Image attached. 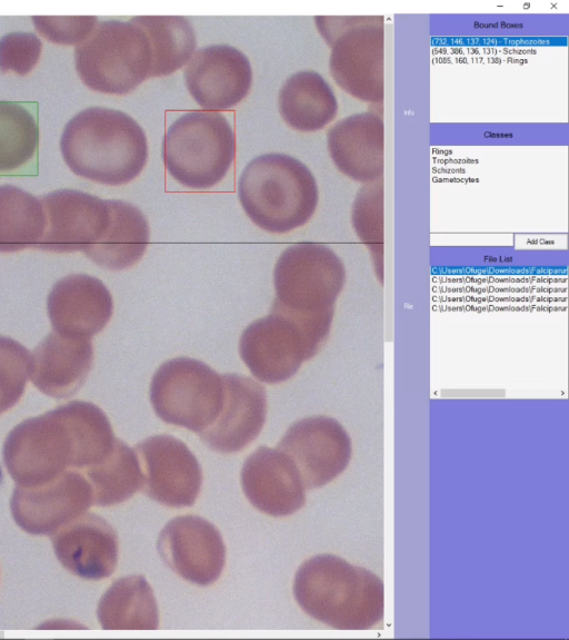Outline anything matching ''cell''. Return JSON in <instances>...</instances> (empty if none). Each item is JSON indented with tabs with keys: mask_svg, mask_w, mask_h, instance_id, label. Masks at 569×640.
Returning <instances> with one entry per match:
<instances>
[{
	"mask_svg": "<svg viewBox=\"0 0 569 640\" xmlns=\"http://www.w3.org/2000/svg\"><path fill=\"white\" fill-rule=\"evenodd\" d=\"M116 442L107 415L97 405L72 401L19 423L3 444V462L22 488L41 486L70 469L102 462Z\"/></svg>",
	"mask_w": 569,
	"mask_h": 640,
	"instance_id": "cell-1",
	"label": "cell"
},
{
	"mask_svg": "<svg viewBox=\"0 0 569 640\" xmlns=\"http://www.w3.org/2000/svg\"><path fill=\"white\" fill-rule=\"evenodd\" d=\"M60 150L70 170L91 181L120 186L132 181L148 160V139L128 114L89 107L66 125Z\"/></svg>",
	"mask_w": 569,
	"mask_h": 640,
	"instance_id": "cell-2",
	"label": "cell"
},
{
	"mask_svg": "<svg viewBox=\"0 0 569 640\" xmlns=\"http://www.w3.org/2000/svg\"><path fill=\"white\" fill-rule=\"evenodd\" d=\"M293 594L307 614L337 630H369L383 618L381 579L338 555L305 561L296 573Z\"/></svg>",
	"mask_w": 569,
	"mask_h": 640,
	"instance_id": "cell-3",
	"label": "cell"
},
{
	"mask_svg": "<svg viewBox=\"0 0 569 640\" xmlns=\"http://www.w3.org/2000/svg\"><path fill=\"white\" fill-rule=\"evenodd\" d=\"M345 282V265L332 249L313 243L291 245L274 266L271 311L290 316L325 344Z\"/></svg>",
	"mask_w": 569,
	"mask_h": 640,
	"instance_id": "cell-4",
	"label": "cell"
},
{
	"mask_svg": "<svg viewBox=\"0 0 569 640\" xmlns=\"http://www.w3.org/2000/svg\"><path fill=\"white\" fill-rule=\"evenodd\" d=\"M238 196L247 216L261 229L284 234L313 216L319 191L310 169L286 154L251 159L238 179Z\"/></svg>",
	"mask_w": 569,
	"mask_h": 640,
	"instance_id": "cell-5",
	"label": "cell"
},
{
	"mask_svg": "<svg viewBox=\"0 0 569 640\" xmlns=\"http://www.w3.org/2000/svg\"><path fill=\"white\" fill-rule=\"evenodd\" d=\"M236 155V137L228 119L216 111H189L167 129L162 158L180 185L208 189L219 184Z\"/></svg>",
	"mask_w": 569,
	"mask_h": 640,
	"instance_id": "cell-6",
	"label": "cell"
},
{
	"mask_svg": "<svg viewBox=\"0 0 569 640\" xmlns=\"http://www.w3.org/2000/svg\"><path fill=\"white\" fill-rule=\"evenodd\" d=\"M152 49L144 31L130 21L97 22L74 49L77 72L91 90L127 95L151 77Z\"/></svg>",
	"mask_w": 569,
	"mask_h": 640,
	"instance_id": "cell-7",
	"label": "cell"
},
{
	"mask_svg": "<svg viewBox=\"0 0 569 640\" xmlns=\"http://www.w3.org/2000/svg\"><path fill=\"white\" fill-rule=\"evenodd\" d=\"M150 401L162 421L199 434L222 410L223 378L198 360L172 358L156 371L150 384Z\"/></svg>",
	"mask_w": 569,
	"mask_h": 640,
	"instance_id": "cell-8",
	"label": "cell"
},
{
	"mask_svg": "<svg viewBox=\"0 0 569 640\" xmlns=\"http://www.w3.org/2000/svg\"><path fill=\"white\" fill-rule=\"evenodd\" d=\"M321 347L293 318L282 313L252 322L241 334V360L260 382L277 384L293 376Z\"/></svg>",
	"mask_w": 569,
	"mask_h": 640,
	"instance_id": "cell-9",
	"label": "cell"
},
{
	"mask_svg": "<svg viewBox=\"0 0 569 640\" xmlns=\"http://www.w3.org/2000/svg\"><path fill=\"white\" fill-rule=\"evenodd\" d=\"M329 69L335 82L355 99L383 100L382 17H360L330 45Z\"/></svg>",
	"mask_w": 569,
	"mask_h": 640,
	"instance_id": "cell-10",
	"label": "cell"
},
{
	"mask_svg": "<svg viewBox=\"0 0 569 640\" xmlns=\"http://www.w3.org/2000/svg\"><path fill=\"white\" fill-rule=\"evenodd\" d=\"M277 449L295 463L307 489L323 486L341 474L352 453L343 426L323 415L295 422Z\"/></svg>",
	"mask_w": 569,
	"mask_h": 640,
	"instance_id": "cell-11",
	"label": "cell"
},
{
	"mask_svg": "<svg viewBox=\"0 0 569 640\" xmlns=\"http://www.w3.org/2000/svg\"><path fill=\"white\" fill-rule=\"evenodd\" d=\"M142 474L141 490L171 508L191 506L200 492L202 472L189 447L167 435L150 436L136 445Z\"/></svg>",
	"mask_w": 569,
	"mask_h": 640,
	"instance_id": "cell-12",
	"label": "cell"
},
{
	"mask_svg": "<svg viewBox=\"0 0 569 640\" xmlns=\"http://www.w3.org/2000/svg\"><path fill=\"white\" fill-rule=\"evenodd\" d=\"M93 503L88 479L67 470L54 480L38 486H16L10 501L16 523L33 535H50L83 514Z\"/></svg>",
	"mask_w": 569,
	"mask_h": 640,
	"instance_id": "cell-13",
	"label": "cell"
},
{
	"mask_svg": "<svg viewBox=\"0 0 569 640\" xmlns=\"http://www.w3.org/2000/svg\"><path fill=\"white\" fill-rule=\"evenodd\" d=\"M183 76L189 93L207 111L236 107L248 96L252 85L249 59L229 45H211L196 50Z\"/></svg>",
	"mask_w": 569,
	"mask_h": 640,
	"instance_id": "cell-14",
	"label": "cell"
},
{
	"mask_svg": "<svg viewBox=\"0 0 569 640\" xmlns=\"http://www.w3.org/2000/svg\"><path fill=\"white\" fill-rule=\"evenodd\" d=\"M157 549L173 572L198 585L217 581L224 567L226 548L220 532L197 515L170 520L158 536Z\"/></svg>",
	"mask_w": 569,
	"mask_h": 640,
	"instance_id": "cell-15",
	"label": "cell"
},
{
	"mask_svg": "<svg viewBox=\"0 0 569 640\" xmlns=\"http://www.w3.org/2000/svg\"><path fill=\"white\" fill-rule=\"evenodd\" d=\"M40 200L46 227L36 249L83 253L102 237L108 227L107 200L94 195L64 188L51 191Z\"/></svg>",
	"mask_w": 569,
	"mask_h": 640,
	"instance_id": "cell-16",
	"label": "cell"
},
{
	"mask_svg": "<svg viewBox=\"0 0 569 640\" xmlns=\"http://www.w3.org/2000/svg\"><path fill=\"white\" fill-rule=\"evenodd\" d=\"M47 307L54 332L66 337L91 338L111 318L113 301L100 279L73 274L52 286Z\"/></svg>",
	"mask_w": 569,
	"mask_h": 640,
	"instance_id": "cell-17",
	"label": "cell"
},
{
	"mask_svg": "<svg viewBox=\"0 0 569 640\" xmlns=\"http://www.w3.org/2000/svg\"><path fill=\"white\" fill-rule=\"evenodd\" d=\"M249 502L271 516H287L302 508L306 488L295 463L278 449L258 447L241 470Z\"/></svg>",
	"mask_w": 569,
	"mask_h": 640,
	"instance_id": "cell-18",
	"label": "cell"
},
{
	"mask_svg": "<svg viewBox=\"0 0 569 640\" xmlns=\"http://www.w3.org/2000/svg\"><path fill=\"white\" fill-rule=\"evenodd\" d=\"M224 402L216 421L199 433L212 450L233 453L251 443L261 432L267 414L264 388L250 377L222 375Z\"/></svg>",
	"mask_w": 569,
	"mask_h": 640,
	"instance_id": "cell-19",
	"label": "cell"
},
{
	"mask_svg": "<svg viewBox=\"0 0 569 640\" xmlns=\"http://www.w3.org/2000/svg\"><path fill=\"white\" fill-rule=\"evenodd\" d=\"M60 563L86 580L110 577L118 562V536L103 518L83 513L58 529L51 539Z\"/></svg>",
	"mask_w": 569,
	"mask_h": 640,
	"instance_id": "cell-20",
	"label": "cell"
},
{
	"mask_svg": "<svg viewBox=\"0 0 569 640\" xmlns=\"http://www.w3.org/2000/svg\"><path fill=\"white\" fill-rule=\"evenodd\" d=\"M327 148L346 177L369 184L383 176L385 126L373 112H358L337 121L327 132Z\"/></svg>",
	"mask_w": 569,
	"mask_h": 640,
	"instance_id": "cell-21",
	"label": "cell"
},
{
	"mask_svg": "<svg viewBox=\"0 0 569 640\" xmlns=\"http://www.w3.org/2000/svg\"><path fill=\"white\" fill-rule=\"evenodd\" d=\"M92 361L90 338L66 337L53 331L31 354L30 380L43 394L66 398L83 385Z\"/></svg>",
	"mask_w": 569,
	"mask_h": 640,
	"instance_id": "cell-22",
	"label": "cell"
},
{
	"mask_svg": "<svg viewBox=\"0 0 569 640\" xmlns=\"http://www.w3.org/2000/svg\"><path fill=\"white\" fill-rule=\"evenodd\" d=\"M109 224L102 237L83 254L100 267L121 270L137 264L150 239L147 218L140 209L123 200H107Z\"/></svg>",
	"mask_w": 569,
	"mask_h": 640,
	"instance_id": "cell-23",
	"label": "cell"
},
{
	"mask_svg": "<svg viewBox=\"0 0 569 640\" xmlns=\"http://www.w3.org/2000/svg\"><path fill=\"white\" fill-rule=\"evenodd\" d=\"M278 107L283 121L301 132L323 129L338 112L332 88L313 70L298 71L284 81L279 90Z\"/></svg>",
	"mask_w": 569,
	"mask_h": 640,
	"instance_id": "cell-24",
	"label": "cell"
},
{
	"mask_svg": "<svg viewBox=\"0 0 569 640\" xmlns=\"http://www.w3.org/2000/svg\"><path fill=\"white\" fill-rule=\"evenodd\" d=\"M97 616L104 630H156L159 627L157 601L143 575L114 581L101 597Z\"/></svg>",
	"mask_w": 569,
	"mask_h": 640,
	"instance_id": "cell-25",
	"label": "cell"
},
{
	"mask_svg": "<svg viewBox=\"0 0 569 640\" xmlns=\"http://www.w3.org/2000/svg\"><path fill=\"white\" fill-rule=\"evenodd\" d=\"M130 22L141 28L150 42L153 58L151 77L176 72L196 51V33L186 17L138 16Z\"/></svg>",
	"mask_w": 569,
	"mask_h": 640,
	"instance_id": "cell-26",
	"label": "cell"
},
{
	"mask_svg": "<svg viewBox=\"0 0 569 640\" xmlns=\"http://www.w3.org/2000/svg\"><path fill=\"white\" fill-rule=\"evenodd\" d=\"M46 227L41 200L12 185L0 186V252L36 248Z\"/></svg>",
	"mask_w": 569,
	"mask_h": 640,
	"instance_id": "cell-27",
	"label": "cell"
},
{
	"mask_svg": "<svg viewBox=\"0 0 569 640\" xmlns=\"http://www.w3.org/2000/svg\"><path fill=\"white\" fill-rule=\"evenodd\" d=\"M83 472L92 488L93 503L98 505L121 503L141 490L142 474L136 451L118 439L102 462Z\"/></svg>",
	"mask_w": 569,
	"mask_h": 640,
	"instance_id": "cell-28",
	"label": "cell"
},
{
	"mask_svg": "<svg viewBox=\"0 0 569 640\" xmlns=\"http://www.w3.org/2000/svg\"><path fill=\"white\" fill-rule=\"evenodd\" d=\"M39 128L34 116L19 102L0 101V175L16 173L34 157Z\"/></svg>",
	"mask_w": 569,
	"mask_h": 640,
	"instance_id": "cell-29",
	"label": "cell"
},
{
	"mask_svg": "<svg viewBox=\"0 0 569 640\" xmlns=\"http://www.w3.org/2000/svg\"><path fill=\"white\" fill-rule=\"evenodd\" d=\"M356 235L368 247L375 273L383 282V179L363 184L351 208Z\"/></svg>",
	"mask_w": 569,
	"mask_h": 640,
	"instance_id": "cell-30",
	"label": "cell"
},
{
	"mask_svg": "<svg viewBox=\"0 0 569 640\" xmlns=\"http://www.w3.org/2000/svg\"><path fill=\"white\" fill-rule=\"evenodd\" d=\"M31 353L17 341L0 336V414L20 400L31 373Z\"/></svg>",
	"mask_w": 569,
	"mask_h": 640,
	"instance_id": "cell-31",
	"label": "cell"
},
{
	"mask_svg": "<svg viewBox=\"0 0 569 640\" xmlns=\"http://www.w3.org/2000/svg\"><path fill=\"white\" fill-rule=\"evenodd\" d=\"M42 42L31 32H11L0 39V71L28 75L38 63Z\"/></svg>",
	"mask_w": 569,
	"mask_h": 640,
	"instance_id": "cell-32",
	"label": "cell"
},
{
	"mask_svg": "<svg viewBox=\"0 0 569 640\" xmlns=\"http://www.w3.org/2000/svg\"><path fill=\"white\" fill-rule=\"evenodd\" d=\"M37 31L47 40L59 45H80L96 27L94 16L83 17H32Z\"/></svg>",
	"mask_w": 569,
	"mask_h": 640,
	"instance_id": "cell-33",
	"label": "cell"
}]
</instances>
